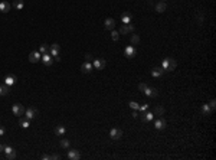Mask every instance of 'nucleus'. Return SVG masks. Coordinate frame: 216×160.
Returning a JSON list of instances; mask_svg holds the SVG:
<instances>
[{
  "label": "nucleus",
  "instance_id": "f257e3e1",
  "mask_svg": "<svg viewBox=\"0 0 216 160\" xmlns=\"http://www.w3.org/2000/svg\"><path fill=\"white\" fill-rule=\"evenodd\" d=\"M176 61L173 58H164L163 59V62H162V68H163V71L164 72H171V71H175L176 69Z\"/></svg>",
  "mask_w": 216,
  "mask_h": 160
},
{
  "label": "nucleus",
  "instance_id": "f03ea898",
  "mask_svg": "<svg viewBox=\"0 0 216 160\" xmlns=\"http://www.w3.org/2000/svg\"><path fill=\"white\" fill-rule=\"evenodd\" d=\"M59 51H61V46H59L58 43H54V45H50L49 46V52H50V55L54 56V59L55 61H58L59 62Z\"/></svg>",
  "mask_w": 216,
  "mask_h": 160
},
{
  "label": "nucleus",
  "instance_id": "7ed1b4c3",
  "mask_svg": "<svg viewBox=\"0 0 216 160\" xmlns=\"http://www.w3.org/2000/svg\"><path fill=\"white\" fill-rule=\"evenodd\" d=\"M12 113L15 114V115H17V117H22V115L25 114V108H23L22 104L16 102V104H13V107H12Z\"/></svg>",
  "mask_w": 216,
  "mask_h": 160
},
{
  "label": "nucleus",
  "instance_id": "20e7f679",
  "mask_svg": "<svg viewBox=\"0 0 216 160\" xmlns=\"http://www.w3.org/2000/svg\"><path fill=\"white\" fill-rule=\"evenodd\" d=\"M4 156H6V159L9 160H13L15 157H16V150L13 147H10V146H4Z\"/></svg>",
  "mask_w": 216,
  "mask_h": 160
},
{
  "label": "nucleus",
  "instance_id": "39448f33",
  "mask_svg": "<svg viewBox=\"0 0 216 160\" xmlns=\"http://www.w3.org/2000/svg\"><path fill=\"white\" fill-rule=\"evenodd\" d=\"M124 55L127 56L128 59H133L136 55H137V49L134 48V45H130V46H125L124 49Z\"/></svg>",
  "mask_w": 216,
  "mask_h": 160
},
{
  "label": "nucleus",
  "instance_id": "423d86ee",
  "mask_svg": "<svg viewBox=\"0 0 216 160\" xmlns=\"http://www.w3.org/2000/svg\"><path fill=\"white\" fill-rule=\"evenodd\" d=\"M42 62L45 63L46 67H50V65H52V63H54V56H52V55L50 54H48V52H46V54H42V59H41Z\"/></svg>",
  "mask_w": 216,
  "mask_h": 160
},
{
  "label": "nucleus",
  "instance_id": "0eeeda50",
  "mask_svg": "<svg viewBox=\"0 0 216 160\" xmlns=\"http://www.w3.org/2000/svg\"><path fill=\"white\" fill-rule=\"evenodd\" d=\"M105 61L104 59H100V58H97L92 61V67H94V69H98V71H101V69H104L105 68Z\"/></svg>",
  "mask_w": 216,
  "mask_h": 160
},
{
  "label": "nucleus",
  "instance_id": "6e6552de",
  "mask_svg": "<svg viewBox=\"0 0 216 160\" xmlns=\"http://www.w3.org/2000/svg\"><path fill=\"white\" fill-rule=\"evenodd\" d=\"M121 136H123V131H121L120 128H117V127H114V128L110 130V137H111L112 140H120Z\"/></svg>",
  "mask_w": 216,
  "mask_h": 160
},
{
  "label": "nucleus",
  "instance_id": "1a4fd4ad",
  "mask_svg": "<svg viewBox=\"0 0 216 160\" xmlns=\"http://www.w3.org/2000/svg\"><path fill=\"white\" fill-rule=\"evenodd\" d=\"M41 59H42V54L39 51H33V52H30V54H29V61L32 63L39 62Z\"/></svg>",
  "mask_w": 216,
  "mask_h": 160
},
{
  "label": "nucleus",
  "instance_id": "9d476101",
  "mask_svg": "<svg viewBox=\"0 0 216 160\" xmlns=\"http://www.w3.org/2000/svg\"><path fill=\"white\" fill-rule=\"evenodd\" d=\"M136 30V28H134V25H131V23H128V25H123L120 28V33L121 35H127V33H131V32H134Z\"/></svg>",
  "mask_w": 216,
  "mask_h": 160
},
{
  "label": "nucleus",
  "instance_id": "9b49d317",
  "mask_svg": "<svg viewBox=\"0 0 216 160\" xmlns=\"http://www.w3.org/2000/svg\"><path fill=\"white\" fill-rule=\"evenodd\" d=\"M154 128L156 130H164L166 128V120L163 117H158L156 121H154Z\"/></svg>",
  "mask_w": 216,
  "mask_h": 160
},
{
  "label": "nucleus",
  "instance_id": "f8f14e48",
  "mask_svg": "<svg viewBox=\"0 0 216 160\" xmlns=\"http://www.w3.org/2000/svg\"><path fill=\"white\" fill-rule=\"evenodd\" d=\"M104 29H108V30L115 29V19H112V17H107V19L104 20Z\"/></svg>",
  "mask_w": 216,
  "mask_h": 160
},
{
  "label": "nucleus",
  "instance_id": "ddd939ff",
  "mask_svg": "<svg viewBox=\"0 0 216 160\" xmlns=\"http://www.w3.org/2000/svg\"><path fill=\"white\" fill-rule=\"evenodd\" d=\"M68 159L69 160H79L81 159V153L78 150H75V149H69L68 150Z\"/></svg>",
  "mask_w": 216,
  "mask_h": 160
},
{
  "label": "nucleus",
  "instance_id": "4468645a",
  "mask_svg": "<svg viewBox=\"0 0 216 160\" xmlns=\"http://www.w3.org/2000/svg\"><path fill=\"white\" fill-rule=\"evenodd\" d=\"M36 114H37L36 110L30 107V108H26L25 110V115H23V117H26L28 120H33V118L36 117Z\"/></svg>",
  "mask_w": 216,
  "mask_h": 160
},
{
  "label": "nucleus",
  "instance_id": "2eb2a0df",
  "mask_svg": "<svg viewBox=\"0 0 216 160\" xmlns=\"http://www.w3.org/2000/svg\"><path fill=\"white\" fill-rule=\"evenodd\" d=\"M144 94L147 95V97H151V98H156V97L158 95L157 89L153 88V87H149V85H147V88L144 89Z\"/></svg>",
  "mask_w": 216,
  "mask_h": 160
},
{
  "label": "nucleus",
  "instance_id": "dca6fc26",
  "mask_svg": "<svg viewBox=\"0 0 216 160\" xmlns=\"http://www.w3.org/2000/svg\"><path fill=\"white\" fill-rule=\"evenodd\" d=\"M140 118H141L143 121H153L154 114L150 113V111H144V113H140Z\"/></svg>",
  "mask_w": 216,
  "mask_h": 160
},
{
  "label": "nucleus",
  "instance_id": "f3484780",
  "mask_svg": "<svg viewBox=\"0 0 216 160\" xmlns=\"http://www.w3.org/2000/svg\"><path fill=\"white\" fill-rule=\"evenodd\" d=\"M92 63L91 62H88V61H85V62L81 65V72H84V74H89V72L92 71Z\"/></svg>",
  "mask_w": 216,
  "mask_h": 160
},
{
  "label": "nucleus",
  "instance_id": "a211bd4d",
  "mask_svg": "<svg viewBox=\"0 0 216 160\" xmlns=\"http://www.w3.org/2000/svg\"><path fill=\"white\" fill-rule=\"evenodd\" d=\"M12 9V4L9 2H0V12L2 13H9Z\"/></svg>",
  "mask_w": 216,
  "mask_h": 160
},
{
  "label": "nucleus",
  "instance_id": "6ab92c4d",
  "mask_svg": "<svg viewBox=\"0 0 216 160\" xmlns=\"http://www.w3.org/2000/svg\"><path fill=\"white\" fill-rule=\"evenodd\" d=\"M16 81H17V78L15 75H7L4 78V84L7 85V87H13V85L16 84Z\"/></svg>",
  "mask_w": 216,
  "mask_h": 160
},
{
  "label": "nucleus",
  "instance_id": "aec40b11",
  "mask_svg": "<svg viewBox=\"0 0 216 160\" xmlns=\"http://www.w3.org/2000/svg\"><path fill=\"white\" fill-rule=\"evenodd\" d=\"M131 20H133V16L130 15V13H123L121 15V22L124 23V25H128V23H131Z\"/></svg>",
  "mask_w": 216,
  "mask_h": 160
},
{
  "label": "nucleus",
  "instance_id": "412c9836",
  "mask_svg": "<svg viewBox=\"0 0 216 160\" xmlns=\"http://www.w3.org/2000/svg\"><path fill=\"white\" fill-rule=\"evenodd\" d=\"M54 131L58 137H62V136H65V133H67V128H65V126H56Z\"/></svg>",
  "mask_w": 216,
  "mask_h": 160
},
{
  "label": "nucleus",
  "instance_id": "4be33fe9",
  "mask_svg": "<svg viewBox=\"0 0 216 160\" xmlns=\"http://www.w3.org/2000/svg\"><path fill=\"white\" fill-rule=\"evenodd\" d=\"M30 120H28L26 117H19V126L22 127V128H29L30 127Z\"/></svg>",
  "mask_w": 216,
  "mask_h": 160
},
{
  "label": "nucleus",
  "instance_id": "5701e85b",
  "mask_svg": "<svg viewBox=\"0 0 216 160\" xmlns=\"http://www.w3.org/2000/svg\"><path fill=\"white\" fill-rule=\"evenodd\" d=\"M200 113H202V115H210L213 111H212V108H210L209 104H203L202 108H200Z\"/></svg>",
  "mask_w": 216,
  "mask_h": 160
},
{
  "label": "nucleus",
  "instance_id": "b1692460",
  "mask_svg": "<svg viewBox=\"0 0 216 160\" xmlns=\"http://www.w3.org/2000/svg\"><path fill=\"white\" fill-rule=\"evenodd\" d=\"M163 74H164V71H163V68H160V67H156L151 69V75H153L154 78H158V76H162Z\"/></svg>",
  "mask_w": 216,
  "mask_h": 160
},
{
  "label": "nucleus",
  "instance_id": "393cba45",
  "mask_svg": "<svg viewBox=\"0 0 216 160\" xmlns=\"http://www.w3.org/2000/svg\"><path fill=\"white\" fill-rule=\"evenodd\" d=\"M156 12L157 13L166 12V3H164V2H158V3L156 4Z\"/></svg>",
  "mask_w": 216,
  "mask_h": 160
},
{
  "label": "nucleus",
  "instance_id": "a878e982",
  "mask_svg": "<svg viewBox=\"0 0 216 160\" xmlns=\"http://www.w3.org/2000/svg\"><path fill=\"white\" fill-rule=\"evenodd\" d=\"M153 114H154V115H158V117H162L163 114H164V108H163L162 106H157L156 108H154Z\"/></svg>",
  "mask_w": 216,
  "mask_h": 160
},
{
  "label": "nucleus",
  "instance_id": "bb28decb",
  "mask_svg": "<svg viewBox=\"0 0 216 160\" xmlns=\"http://www.w3.org/2000/svg\"><path fill=\"white\" fill-rule=\"evenodd\" d=\"M23 6H25L23 0H15V3H13V7L16 9V10H22V9H23Z\"/></svg>",
  "mask_w": 216,
  "mask_h": 160
},
{
  "label": "nucleus",
  "instance_id": "cd10ccee",
  "mask_svg": "<svg viewBox=\"0 0 216 160\" xmlns=\"http://www.w3.org/2000/svg\"><path fill=\"white\" fill-rule=\"evenodd\" d=\"M196 23L197 25H202L203 23V12H196Z\"/></svg>",
  "mask_w": 216,
  "mask_h": 160
},
{
  "label": "nucleus",
  "instance_id": "c85d7f7f",
  "mask_svg": "<svg viewBox=\"0 0 216 160\" xmlns=\"http://www.w3.org/2000/svg\"><path fill=\"white\" fill-rule=\"evenodd\" d=\"M9 89H10V87H7V85L4 84V85H0V95H7L9 94Z\"/></svg>",
  "mask_w": 216,
  "mask_h": 160
},
{
  "label": "nucleus",
  "instance_id": "c756f323",
  "mask_svg": "<svg viewBox=\"0 0 216 160\" xmlns=\"http://www.w3.org/2000/svg\"><path fill=\"white\" fill-rule=\"evenodd\" d=\"M111 39L112 41H118V39H120V32H117V30L112 29L111 30Z\"/></svg>",
  "mask_w": 216,
  "mask_h": 160
},
{
  "label": "nucleus",
  "instance_id": "7c9ffc66",
  "mask_svg": "<svg viewBox=\"0 0 216 160\" xmlns=\"http://www.w3.org/2000/svg\"><path fill=\"white\" fill-rule=\"evenodd\" d=\"M48 51H49V46H48L46 43H42L41 46H39V52H41V54H46Z\"/></svg>",
  "mask_w": 216,
  "mask_h": 160
},
{
  "label": "nucleus",
  "instance_id": "2f4dec72",
  "mask_svg": "<svg viewBox=\"0 0 216 160\" xmlns=\"http://www.w3.org/2000/svg\"><path fill=\"white\" fill-rule=\"evenodd\" d=\"M61 147H62V149H69V140H68V139H62V140H61Z\"/></svg>",
  "mask_w": 216,
  "mask_h": 160
},
{
  "label": "nucleus",
  "instance_id": "473e14b6",
  "mask_svg": "<svg viewBox=\"0 0 216 160\" xmlns=\"http://www.w3.org/2000/svg\"><path fill=\"white\" fill-rule=\"evenodd\" d=\"M138 42H140V36L138 35H133L131 36V45H137Z\"/></svg>",
  "mask_w": 216,
  "mask_h": 160
},
{
  "label": "nucleus",
  "instance_id": "72a5a7b5",
  "mask_svg": "<svg viewBox=\"0 0 216 160\" xmlns=\"http://www.w3.org/2000/svg\"><path fill=\"white\" fill-rule=\"evenodd\" d=\"M130 107H131L133 110H137V111H138V108H140V104H138V102H136V101H131V102H130Z\"/></svg>",
  "mask_w": 216,
  "mask_h": 160
},
{
  "label": "nucleus",
  "instance_id": "f704fd0d",
  "mask_svg": "<svg viewBox=\"0 0 216 160\" xmlns=\"http://www.w3.org/2000/svg\"><path fill=\"white\" fill-rule=\"evenodd\" d=\"M147 110H149V104H143V106H140L138 111H140V113H144V111H147Z\"/></svg>",
  "mask_w": 216,
  "mask_h": 160
},
{
  "label": "nucleus",
  "instance_id": "c9c22d12",
  "mask_svg": "<svg viewBox=\"0 0 216 160\" xmlns=\"http://www.w3.org/2000/svg\"><path fill=\"white\" fill-rule=\"evenodd\" d=\"M145 88H147V84H144V82H140V84H138V89H140L141 93H144Z\"/></svg>",
  "mask_w": 216,
  "mask_h": 160
},
{
  "label": "nucleus",
  "instance_id": "e433bc0d",
  "mask_svg": "<svg viewBox=\"0 0 216 160\" xmlns=\"http://www.w3.org/2000/svg\"><path fill=\"white\" fill-rule=\"evenodd\" d=\"M209 106H210V108H212V111H215V108H216V101H215V100H210V102H209Z\"/></svg>",
  "mask_w": 216,
  "mask_h": 160
},
{
  "label": "nucleus",
  "instance_id": "4c0bfd02",
  "mask_svg": "<svg viewBox=\"0 0 216 160\" xmlns=\"http://www.w3.org/2000/svg\"><path fill=\"white\" fill-rule=\"evenodd\" d=\"M85 61L91 62V61H92V55H91V54H87V55H85Z\"/></svg>",
  "mask_w": 216,
  "mask_h": 160
},
{
  "label": "nucleus",
  "instance_id": "58836bf2",
  "mask_svg": "<svg viewBox=\"0 0 216 160\" xmlns=\"http://www.w3.org/2000/svg\"><path fill=\"white\" fill-rule=\"evenodd\" d=\"M50 157H52V160H59L61 159V154H52Z\"/></svg>",
  "mask_w": 216,
  "mask_h": 160
},
{
  "label": "nucleus",
  "instance_id": "ea45409f",
  "mask_svg": "<svg viewBox=\"0 0 216 160\" xmlns=\"http://www.w3.org/2000/svg\"><path fill=\"white\" fill-rule=\"evenodd\" d=\"M4 133H6V130H4V127H2V126H0V137H2V136H4Z\"/></svg>",
  "mask_w": 216,
  "mask_h": 160
},
{
  "label": "nucleus",
  "instance_id": "a19ab883",
  "mask_svg": "<svg viewBox=\"0 0 216 160\" xmlns=\"http://www.w3.org/2000/svg\"><path fill=\"white\" fill-rule=\"evenodd\" d=\"M42 159H43V160H50L52 157H50L49 154H43V156H42Z\"/></svg>",
  "mask_w": 216,
  "mask_h": 160
},
{
  "label": "nucleus",
  "instance_id": "79ce46f5",
  "mask_svg": "<svg viewBox=\"0 0 216 160\" xmlns=\"http://www.w3.org/2000/svg\"><path fill=\"white\" fill-rule=\"evenodd\" d=\"M133 117H134V118H137V117H138V113H137V110H134V113H133Z\"/></svg>",
  "mask_w": 216,
  "mask_h": 160
},
{
  "label": "nucleus",
  "instance_id": "37998d69",
  "mask_svg": "<svg viewBox=\"0 0 216 160\" xmlns=\"http://www.w3.org/2000/svg\"><path fill=\"white\" fill-rule=\"evenodd\" d=\"M3 150H4V146H3V144H2V143H0V153L3 152Z\"/></svg>",
  "mask_w": 216,
  "mask_h": 160
}]
</instances>
